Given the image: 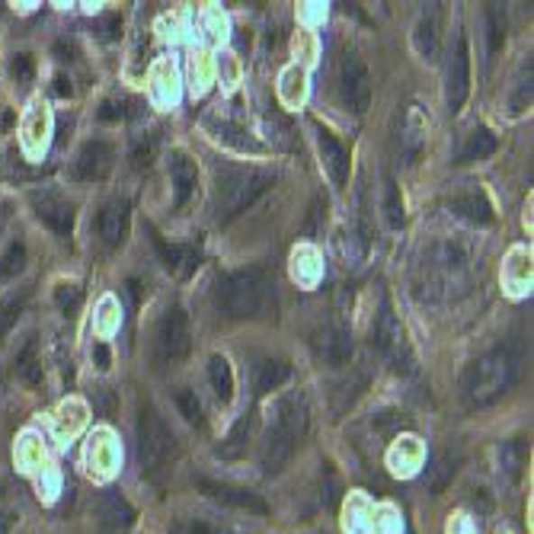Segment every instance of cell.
Instances as JSON below:
<instances>
[{
  "instance_id": "obj_38",
  "label": "cell",
  "mask_w": 534,
  "mask_h": 534,
  "mask_svg": "<svg viewBox=\"0 0 534 534\" xmlns=\"http://www.w3.org/2000/svg\"><path fill=\"white\" fill-rule=\"evenodd\" d=\"M0 534H4V525H0Z\"/></svg>"
},
{
  "instance_id": "obj_9",
  "label": "cell",
  "mask_w": 534,
  "mask_h": 534,
  "mask_svg": "<svg viewBox=\"0 0 534 534\" xmlns=\"http://www.w3.org/2000/svg\"><path fill=\"white\" fill-rule=\"evenodd\" d=\"M445 97H448V109L457 113L461 106L467 103V93H471V45H467V35H457L455 51L448 58V74H445Z\"/></svg>"
},
{
  "instance_id": "obj_3",
  "label": "cell",
  "mask_w": 534,
  "mask_h": 534,
  "mask_svg": "<svg viewBox=\"0 0 534 534\" xmlns=\"http://www.w3.org/2000/svg\"><path fill=\"white\" fill-rule=\"evenodd\" d=\"M269 186H272V173H266V170H225L218 176V218H237Z\"/></svg>"
},
{
  "instance_id": "obj_18",
  "label": "cell",
  "mask_w": 534,
  "mask_h": 534,
  "mask_svg": "<svg viewBox=\"0 0 534 534\" xmlns=\"http://www.w3.org/2000/svg\"><path fill=\"white\" fill-rule=\"evenodd\" d=\"M87 422V407L80 400H68L58 407L55 413V436L61 438V442H68V438H74L80 432V426Z\"/></svg>"
},
{
  "instance_id": "obj_17",
  "label": "cell",
  "mask_w": 534,
  "mask_h": 534,
  "mask_svg": "<svg viewBox=\"0 0 534 534\" xmlns=\"http://www.w3.org/2000/svg\"><path fill=\"white\" fill-rule=\"evenodd\" d=\"M99 515H103V534H122L134 519L132 506H128L122 496H113V493L103 496V509H99Z\"/></svg>"
},
{
  "instance_id": "obj_20",
  "label": "cell",
  "mask_w": 534,
  "mask_h": 534,
  "mask_svg": "<svg viewBox=\"0 0 534 534\" xmlns=\"http://www.w3.org/2000/svg\"><path fill=\"white\" fill-rule=\"evenodd\" d=\"M154 244H157V253H161L163 266H167L170 272L189 275L192 269L198 266V253L192 246H167L163 240H154Z\"/></svg>"
},
{
  "instance_id": "obj_29",
  "label": "cell",
  "mask_w": 534,
  "mask_h": 534,
  "mask_svg": "<svg viewBox=\"0 0 534 534\" xmlns=\"http://www.w3.org/2000/svg\"><path fill=\"white\" fill-rule=\"evenodd\" d=\"M486 26H490V55H496L506 42V14L500 7H490L486 10Z\"/></svg>"
},
{
  "instance_id": "obj_19",
  "label": "cell",
  "mask_w": 534,
  "mask_h": 534,
  "mask_svg": "<svg viewBox=\"0 0 534 534\" xmlns=\"http://www.w3.org/2000/svg\"><path fill=\"white\" fill-rule=\"evenodd\" d=\"M87 465L97 474H109L115 467V448H113V436L106 429H99L90 438V448H87Z\"/></svg>"
},
{
  "instance_id": "obj_24",
  "label": "cell",
  "mask_w": 534,
  "mask_h": 534,
  "mask_svg": "<svg viewBox=\"0 0 534 534\" xmlns=\"http://www.w3.org/2000/svg\"><path fill=\"white\" fill-rule=\"evenodd\" d=\"M451 208L461 211L465 218L477 221V225H490V221H493V208H490V202H486L483 196H477V192H471V196H457L455 202H451Z\"/></svg>"
},
{
  "instance_id": "obj_27",
  "label": "cell",
  "mask_w": 534,
  "mask_h": 534,
  "mask_svg": "<svg viewBox=\"0 0 534 534\" xmlns=\"http://www.w3.org/2000/svg\"><path fill=\"white\" fill-rule=\"evenodd\" d=\"M16 461H20V467H26V471L42 465V442H39V436L26 432V436L20 438V445H16Z\"/></svg>"
},
{
  "instance_id": "obj_28",
  "label": "cell",
  "mask_w": 534,
  "mask_h": 534,
  "mask_svg": "<svg viewBox=\"0 0 534 534\" xmlns=\"http://www.w3.org/2000/svg\"><path fill=\"white\" fill-rule=\"evenodd\" d=\"M500 465L506 471L509 480H519L521 477V467H525V451H521L519 442H506L500 448Z\"/></svg>"
},
{
  "instance_id": "obj_2",
  "label": "cell",
  "mask_w": 534,
  "mask_h": 534,
  "mask_svg": "<svg viewBox=\"0 0 534 534\" xmlns=\"http://www.w3.org/2000/svg\"><path fill=\"white\" fill-rule=\"evenodd\" d=\"M519 362L512 359L509 349H493L480 355L465 374V397L474 407H486V403L500 400L515 381Z\"/></svg>"
},
{
  "instance_id": "obj_22",
  "label": "cell",
  "mask_w": 534,
  "mask_h": 534,
  "mask_svg": "<svg viewBox=\"0 0 534 534\" xmlns=\"http://www.w3.org/2000/svg\"><path fill=\"white\" fill-rule=\"evenodd\" d=\"M109 167H113V148L109 144H87L84 154H80V176L99 180Z\"/></svg>"
},
{
  "instance_id": "obj_36",
  "label": "cell",
  "mask_w": 534,
  "mask_h": 534,
  "mask_svg": "<svg viewBox=\"0 0 534 534\" xmlns=\"http://www.w3.org/2000/svg\"><path fill=\"white\" fill-rule=\"evenodd\" d=\"M97 362H99V368H109V352H106V345H97Z\"/></svg>"
},
{
  "instance_id": "obj_6",
  "label": "cell",
  "mask_w": 534,
  "mask_h": 534,
  "mask_svg": "<svg viewBox=\"0 0 534 534\" xmlns=\"http://www.w3.org/2000/svg\"><path fill=\"white\" fill-rule=\"evenodd\" d=\"M138 448H141V465L144 471H161L163 461L173 455V432L167 429V422L154 413L151 407L141 410V422H138Z\"/></svg>"
},
{
  "instance_id": "obj_15",
  "label": "cell",
  "mask_w": 534,
  "mask_h": 534,
  "mask_svg": "<svg viewBox=\"0 0 534 534\" xmlns=\"http://www.w3.org/2000/svg\"><path fill=\"white\" fill-rule=\"evenodd\" d=\"M314 345H317V355H320L327 365H343L352 355L349 336H345V330H339V327H327V330L314 339Z\"/></svg>"
},
{
  "instance_id": "obj_30",
  "label": "cell",
  "mask_w": 534,
  "mask_h": 534,
  "mask_svg": "<svg viewBox=\"0 0 534 534\" xmlns=\"http://www.w3.org/2000/svg\"><path fill=\"white\" fill-rule=\"evenodd\" d=\"M246 436H250V419H240L237 426H234V432L227 436V442L218 448L221 457H240L246 448Z\"/></svg>"
},
{
  "instance_id": "obj_31",
  "label": "cell",
  "mask_w": 534,
  "mask_h": 534,
  "mask_svg": "<svg viewBox=\"0 0 534 534\" xmlns=\"http://www.w3.org/2000/svg\"><path fill=\"white\" fill-rule=\"evenodd\" d=\"M176 403H180V410H183V416L189 422H202V403H198V397L192 394V391H180V394H176Z\"/></svg>"
},
{
  "instance_id": "obj_34",
  "label": "cell",
  "mask_w": 534,
  "mask_h": 534,
  "mask_svg": "<svg viewBox=\"0 0 534 534\" xmlns=\"http://www.w3.org/2000/svg\"><path fill=\"white\" fill-rule=\"evenodd\" d=\"M20 266H23V250H20V246H14V250L7 253V260H4V266H0V279H7V275L20 272Z\"/></svg>"
},
{
  "instance_id": "obj_25",
  "label": "cell",
  "mask_w": 534,
  "mask_h": 534,
  "mask_svg": "<svg viewBox=\"0 0 534 534\" xmlns=\"http://www.w3.org/2000/svg\"><path fill=\"white\" fill-rule=\"evenodd\" d=\"M496 151V134L490 128H477L467 141V148L461 151V161H486Z\"/></svg>"
},
{
  "instance_id": "obj_10",
  "label": "cell",
  "mask_w": 534,
  "mask_h": 534,
  "mask_svg": "<svg viewBox=\"0 0 534 534\" xmlns=\"http://www.w3.org/2000/svg\"><path fill=\"white\" fill-rule=\"evenodd\" d=\"M196 483H198V490H202L205 496H211L215 502H225V506H234V509H240V512L266 515V502H262L256 493L240 490V486H231V483H215V480H205V477H198Z\"/></svg>"
},
{
  "instance_id": "obj_16",
  "label": "cell",
  "mask_w": 534,
  "mask_h": 534,
  "mask_svg": "<svg viewBox=\"0 0 534 534\" xmlns=\"http://www.w3.org/2000/svg\"><path fill=\"white\" fill-rule=\"evenodd\" d=\"M99 227H103V240L109 246H119L122 240H125V227H128V202L125 198H115V202L106 205Z\"/></svg>"
},
{
  "instance_id": "obj_37",
  "label": "cell",
  "mask_w": 534,
  "mask_h": 534,
  "mask_svg": "<svg viewBox=\"0 0 534 534\" xmlns=\"http://www.w3.org/2000/svg\"><path fill=\"white\" fill-rule=\"evenodd\" d=\"M14 70L20 74V78H29V61H26V58H20V61L14 64Z\"/></svg>"
},
{
  "instance_id": "obj_1",
  "label": "cell",
  "mask_w": 534,
  "mask_h": 534,
  "mask_svg": "<svg viewBox=\"0 0 534 534\" xmlns=\"http://www.w3.org/2000/svg\"><path fill=\"white\" fill-rule=\"evenodd\" d=\"M269 279L262 269H240V272L221 275L215 281V308L221 310L231 320H246V317H256L262 308L269 304Z\"/></svg>"
},
{
  "instance_id": "obj_33",
  "label": "cell",
  "mask_w": 534,
  "mask_h": 534,
  "mask_svg": "<svg viewBox=\"0 0 534 534\" xmlns=\"http://www.w3.org/2000/svg\"><path fill=\"white\" fill-rule=\"evenodd\" d=\"M58 304H61L64 310H74L80 304V289L78 285H61V291H58Z\"/></svg>"
},
{
  "instance_id": "obj_12",
  "label": "cell",
  "mask_w": 534,
  "mask_h": 534,
  "mask_svg": "<svg viewBox=\"0 0 534 534\" xmlns=\"http://www.w3.org/2000/svg\"><path fill=\"white\" fill-rule=\"evenodd\" d=\"M317 148H320V157H324V167H327V173H330L333 183L336 186L349 183V151H345L343 144L320 125H317Z\"/></svg>"
},
{
  "instance_id": "obj_23",
  "label": "cell",
  "mask_w": 534,
  "mask_h": 534,
  "mask_svg": "<svg viewBox=\"0 0 534 534\" xmlns=\"http://www.w3.org/2000/svg\"><path fill=\"white\" fill-rule=\"evenodd\" d=\"M208 378H211V387H215V394H218V400H231V394H234V374H231V365H227L225 355H211Z\"/></svg>"
},
{
  "instance_id": "obj_11",
  "label": "cell",
  "mask_w": 534,
  "mask_h": 534,
  "mask_svg": "<svg viewBox=\"0 0 534 534\" xmlns=\"http://www.w3.org/2000/svg\"><path fill=\"white\" fill-rule=\"evenodd\" d=\"M49 134H51L49 106L35 99V103L29 106L26 119H23V148H26V154H32V157L42 154V148L49 144Z\"/></svg>"
},
{
  "instance_id": "obj_35",
  "label": "cell",
  "mask_w": 534,
  "mask_h": 534,
  "mask_svg": "<svg viewBox=\"0 0 534 534\" xmlns=\"http://www.w3.org/2000/svg\"><path fill=\"white\" fill-rule=\"evenodd\" d=\"M16 310H20V304H16V301H10V304H4V308H0V330H7V327L14 324Z\"/></svg>"
},
{
  "instance_id": "obj_8",
  "label": "cell",
  "mask_w": 534,
  "mask_h": 534,
  "mask_svg": "<svg viewBox=\"0 0 534 534\" xmlns=\"http://www.w3.org/2000/svg\"><path fill=\"white\" fill-rule=\"evenodd\" d=\"M339 87H343V99L352 113H365L368 103H372V78H368V68L355 51H345L343 64H339Z\"/></svg>"
},
{
  "instance_id": "obj_7",
  "label": "cell",
  "mask_w": 534,
  "mask_h": 534,
  "mask_svg": "<svg viewBox=\"0 0 534 534\" xmlns=\"http://www.w3.org/2000/svg\"><path fill=\"white\" fill-rule=\"evenodd\" d=\"M189 349H192L189 314L183 308H170L161 320V333H157V359L163 365H180V362H186Z\"/></svg>"
},
{
  "instance_id": "obj_4",
  "label": "cell",
  "mask_w": 534,
  "mask_h": 534,
  "mask_svg": "<svg viewBox=\"0 0 534 534\" xmlns=\"http://www.w3.org/2000/svg\"><path fill=\"white\" fill-rule=\"evenodd\" d=\"M304 426V410L298 407L295 400H285L279 407V416L272 419L266 432V442H262V467L269 474L281 471V467L289 465L291 451L298 445V432Z\"/></svg>"
},
{
  "instance_id": "obj_26",
  "label": "cell",
  "mask_w": 534,
  "mask_h": 534,
  "mask_svg": "<svg viewBox=\"0 0 534 534\" xmlns=\"http://www.w3.org/2000/svg\"><path fill=\"white\" fill-rule=\"evenodd\" d=\"M451 477H455V457L451 455H438L429 471H426V483H429L432 493H442L451 483Z\"/></svg>"
},
{
  "instance_id": "obj_13",
  "label": "cell",
  "mask_w": 534,
  "mask_h": 534,
  "mask_svg": "<svg viewBox=\"0 0 534 534\" xmlns=\"http://www.w3.org/2000/svg\"><path fill=\"white\" fill-rule=\"evenodd\" d=\"M170 176H173L176 208H186L192 192H196V183H198L196 161H192L189 154H183V151H173V154H170Z\"/></svg>"
},
{
  "instance_id": "obj_32",
  "label": "cell",
  "mask_w": 534,
  "mask_h": 534,
  "mask_svg": "<svg viewBox=\"0 0 534 534\" xmlns=\"http://www.w3.org/2000/svg\"><path fill=\"white\" fill-rule=\"evenodd\" d=\"M387 218H391L394 227L403 225V202H400V192H397L394 183H387Z\"/></svg>"
},
{
  "instance_id": "obj_5",
  "label": "cell",
  "mask_w": 534,
  "mask_h": 534,
  "mask_svg": "<svg viewBox=\"0 0 534 534\" xmlns=\"http://www.w3.org/2000/svg\"><path fill=\"white\" fill-rule=\"evenodd\" d=\"M372 345L397 368V372H410L413 355H410V345H407V336H403L400 320L394 317V310H391L387 301L381 304V314L374 317V324H372Z\"/></svg>"
},
{
  "instance_id": "obj_14",
  "label": "cell",
  "mask_w": 534,
  "mask_h": 534,
  "mask_svg": "<svg viewBox=\"0 0 534 534\" xmlns=\"http://www.w3.org/2000/svg\"><path fill=\"white\" fill-rule=\"evenodd\" d=\"M438 26H442V7L438 4H429V7L419 14V23H416V51H419L426 61H432L438 51Z\"/></svg>"
},
{
  "instance_id": "obj_21",
  "label": "cell",
  "mask_w": 534,
  "mask_h": 534,
  "mask_svg": "<svg viewBox=\"0 0 534 534\" xmlns=\"http://www.w3.org/2000/svg\"><path fill=\"white\" fill-rule=\"evenodd\" d=\"M289 374H291L289 362L262 359L260 365H256V372H253V391H256V394H269V391H275V387L289 378Z\"/></svg>"
}]
</instances>
